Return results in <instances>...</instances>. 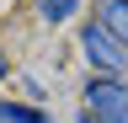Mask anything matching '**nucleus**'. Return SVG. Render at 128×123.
Listing matches in <instances>:
<instances>
[{"instance_id":"1","label":"nucleus","mask_w":128,"mask_h":123,"mask_svg":"<svg viewBox=\"0 0 128 123\" xmlns=\"http://www.w3.org/2000/svg\"><path fill=\"white\" fill-rule=\"evenodd\" d=\"M80 123H128V86L91 80L86 86V112H80Z\"/></svg>"},{"instance_id":"2","label":"nucleus","mask_w":128,"mask_h":123,"mask_svg":"<svg viewBox=\"0 0 128 123\" xmlns=\"http://www.w3.org/2000/svg\"><path fill=\"white\" fill-rule=\"evenodd\" d=\"M80 48H86V54H91V64H102V70H123V64H128V48L107 32L102 22H86V32H80Z\"/></svg>"},{"instance_id":"3","label":"nucleus","mask_w":128,"mask_h":123,"mask_svg":"<svg viewBox=\"0 0 128 123\" xmlns=\"http://www.w3.org/2000/svg\"><path fill=\"white\" fill-rule=\"evenodd\" d=\"M96 22L128 48V0H102V16H96Z\"/></svg>"},{"instance_id":"4","label":"nucleus","mask_w":128,"mask_h":123,"mask_svg":"<svg viewBox=\"0 0 128 123\" xmlns=\"http://www.w3.org/2000/svg\"><path fill=\"white\" fill-rule=\"evenodd\" d=\"M0 123H43L38 107H16V102H0Z\"/></svg>"},{"instance_id":"5","label":"nucleus","mask_w":128,"mask_h":123,"mask_svg":"<svg viewBox=\"0 0 128 123\" xmlns=\"http://www.w3.org/2000/svg\"><path fill=\"white\" fill-rule=\"evenodd\" d=\"M38 6H43V16H48V22H64V16H75L80 0H38Z\"/></svg>"},{"instance_id":"6","label":"nucleus","mask_w":128,"mask_h":123,"mask_svg":"<svg viewBox=\"0 0 128 123\" xmlns=\"http://www.w3.org/2000/svg\"><path fill=\"white\" fill-rule=\"evenodd\" d=\"M0 75H6V54H0Z\"/></svg>"}]
</instances>
